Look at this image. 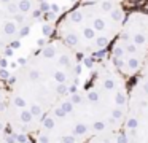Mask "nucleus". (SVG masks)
Wrapping results in <instances>:
<instances>
[{"instance_id": "11", "label": "nucleus", "mask_w": 148, "mask_h": 143, "mask_svg": "<svg viewBox=\"0 0 148 143\" xmlns=\"http://www.w3.org/2000/svg\"><path fill=\"white\" fill-rule=\"evenodd\" d=\"M81 2H99V0H81Z\"/></svg>"}, {"instance_id": "9", "label": "nucleus", "mask_w": 148, "mask_h": 143, "mask_svg": "<svg viewBox=\"0 0 148 143\" xmlns=\"http://www.w3.org/2000/svg\"><path fill=\"white\" fill-rule=\"evenodd\" d=\"M34 143H75L62 138H48V137H34Z\"/></svg>"}, {"instance_id": "2", "label": "nucleus", "mask_w": 148, "mask_h": 143, "mask_svg": "<svg viewBox=\"0 0 148 143\" xmlns=\"http://www.w3.org/2000/svg\"><path fill=\"white\" fill-rule=\"evenodd\" d=\"M129 89L127 79L110 60L99 62L88 84L59 102L34 137L86 143L100 133L121 130L127 113Z\"/></svg>"}, {"instance_id": "10", "label": "nucleus", "mask_w": 148, "mask_h": 143, "mask_svg": "<svg viewBox=\"0 0 148 143\" xmlns=\"http://www.w3.org/2000/svg\"><path fill=\"white\" fill-rule=\"evenodd\" d=\"M140 75H147L148 76V57H147V60H145V64H143V68H142Z\"/></svg>"}, {"instance_id": "1", "label": "nucleus", "mask_w": 148, "mask_h": 143, "mask_svg": "<svg viewBox=\"0 0 148 143\" xmlns=\"http://www.w3.org/2000/svg\"><path fill=\"white\" fill-rule=\"evenodd\" d=\"M54 38L14 72L8 91V126L13 135L34 137L46 114L77 89L80 59Z\"/></svg>"}, {"instance_id": "6", "label": "nucleus", "mask_w": 148, "mask_h": 143, "mask_svg": "<svg viewBox=\"0 0 148 143\" xmlns=\"http://www.w3.org/2000/svg\"><path fill=\"white\" fill-rule=\"evenodd\" d=\"M127 143H148V76L138 75L129 89L127 113L123 124Z\"/></svg>"}, {"instance_id": "8", "label": "nucleus", "mask_w": 148, "mask_h": 143, "mask_svg": "<svg viewBox=\"0 0 148 143\" xmlns=\"http://www.w3.org/2000/svg\"><path fill=\"white\" fill-rule=\"evenodd\" d=\"M86 143H127V138H126L124 132L121 129V130H115V132L96 135L92 138H89Z\"/></svg>"}, {"instance_id": "4", "label": "nucleus", "mask_w": 148, "mask_h": 143, "mask_svg": "<svg viewBox=\"0 0 148 143\" xmlns=\"http://www.w3.org/2000/svg\"><path fill=\"white\" fill-rule=\"evenodd\" d=\"M148 57V13H127L108 51V60L126 79L137 78Z\"/></svg>"}, {"instance_id": "3", "label": "nucleus", "mask_w": 148, "mask_h": 143, "mask_svg": "<svg viewBox=\"0 0 148 143\" xmlns=\"http://www.w3.org/2000/svg\"><path fill=\"white\" fill-rule=\"evenodd\" d=\"M126 16L123 0L83 2L59 19L56 38L78 56H97L110 51Z\"/></svg>"}, {"instance_id": "5", "label": "nucleus", "mask_w": 148, "mask_h": 143, "mask_svg": "<svg viewBox=\"0 0 148 143\" xmlns=\"http://www.w3.org/2000/svg\"><path fill=\"white\" fill-rule=\"evenodd\" d=\"M42 13L40 0H0V59L27 35Z\"/></svg>"}, {"instance_id": "7", "label": "nucleus", "mask_w": 148, "mask_h": 143, "mask_svg": "<svg viewBox=\"0 0 148 143\" xmlns=\"http://www.w3.org/2000/svg\"><path fill=\"white\" fill-rule=\"evenodd\" d=\"M10 126H8V91L0 89V143H7Z\"/></svg>"}]
</instances>
